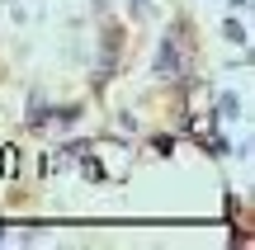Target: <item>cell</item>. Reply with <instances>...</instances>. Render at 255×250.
I'll use <instances>...</instances> for the list:
<instances>
[{
    "label": "cell",
    "instance_id": "6da1fadb",
    "mask_svg": "<svg viewBox=\"0 0 255 250\" xmlns=\"http://www.w3.org/2000/svg\"><path fill=\"white\" fill-rule=\"evenodd\" d=\"M227 38H232V43H246V28H241V24H232V19H227Z\"/></svg>",
    "mask_w": 255,
    "mask_h": 250
}]
</instances>
